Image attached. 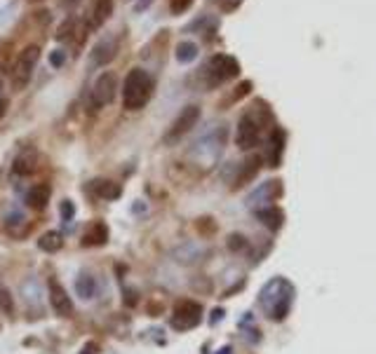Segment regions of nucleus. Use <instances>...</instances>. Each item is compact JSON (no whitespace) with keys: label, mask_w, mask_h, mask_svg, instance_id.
Masks as SVG:
<instances>
[{"label":"nucleus","mask_w":376,"mask_h":354,"mask_svg":"<svg viewBox=\"0 0 376 354\" xmlns=\"http://www.w3.org/2000/svg\"><path fill=\"white\" fill-rule=\"evenodd\" d=\"M294 296H296V289L290 279L273 277L268 284H263L261 293H259V305H261L268 319L285 322V319L290 317L292 307H294Z\"/></svg>","instance_id":"f257e3e1"},{"label":"nucleus","mask_w":376,"mask_h":354,"mask_svg":"<svg viewBox=\"0 0 376 354\" xmlns=\"http://www.w3.org/2000/svg\"><path fill=\"white\" fill-rule=\"evenodd\" d=\"M153 90H156L153 75L143 68H132L123 82V106L127 110H141L151 101Z\"/></svg>","instance_id":"f03ea898"},{"label":"nucleus","mask_w":376,"mask_h":354,"mask_svg":"<svg viewBox=\"0 0 376 354\" xmlns=\"http://www.w3.org/2000/svg\"><path fill=\"white\" fill-rule=\"evenodd\" d=\"M202 75V85L207 90H217V87L226 85V82L235 80L240 75V62L233 54H214L207 59V64L200 71Z\"/></svg>","instance_id":"7ed1b4c3"},{"label":"nucleus","mask_w":376,"mask_h":354,"mask_svg":"<svg viewBox=\"0 0 376 354\" xmlns=\"http://www.w3.org/2000/svg\"><path fill=\"white\" fill-rule=\"evenodd\" d=\"M261 127H263V123L259 120L257 106L245 110L242 118L237 120V129H235L237 148H242V151H252V148L261 141Z\"/></svg>","instance_id":"20e7f679"},{"label":"nucleus","mask_w":376,"mask_h":354,"mask_svg":"<svg viewBox=\"0 0 376 354\" xmlns=\"http://www.w3.org/2000/svg\"><path fill=\"white\" fill-rule=\"evenodd\" d=\"M224 143H226V129L224 127H219V129L209 131V134H204L200 141L193 146L191 155L196 157L198 164H202V167H209V164L217 162V157L224 151Z\"/></svg>","instance_id":"39448f33"},{"label":"nucleus","mask_w":376,"mask_h":354,"mask_svg":"<svg viewBox=\"0 0 376 354\" xmlns=\"http://www.w3.org/2000/svg\"><path fill=\"white\" fill-rule=\"evenodd\" d=\"M38 59H40V47H38V45H29V47L24 49V52L19 54V57H16L14 68H12V87H14L16 92L24 90V87L31 82Z\"/></svg>","instance_id":"423d86ee"},{"label":"nucleus","mask_w":376,"mask_h":354,"mask_svg":"<svg viewBox=\"0 0 376 354\" xmlns=\"http://www.w3.org/2000/svg\"><path fill=\"white\" fill-rule=\"evenodd\" d=\"M200 322H202V305L196 301H179L174 305L172 319H169L174 331H191Z\"/></svg>","instance_id":"0eeeda50"},{"label":"nucleus","mask_w":376,"mask_h":354,"mask_svg":"<svg viewBox=\"0 0 376 354\" xmlns=\"http://www.w3.org/2000/svg\"><path fill=\"white\" fill-rule=\"evenodd\" d=\"M115 92H118V77H115V73H110V71L99 73V77L92 85V92H90V106L94 110L108 106V103L115 99Z\"/></svg>","instance_id":"6e6552de"},{"label":"nucleus","mask_w":376,"mask_h":354,"mask_svg":"<svg viewBox=\"0 0 376 354\" xmlns=\"http://www.w3.org/2000/svg\"><path fill=\"white\" fill-rule=\"evenodd\" d=\"M198 120H200V108H198V106H186L179 115H176L174 123L169 125L167 134H165V143H174V141H179L181 136H186L188 131H191L193 127L198 125Z\"/></svg>","instance_id":"1a4fd4ad"},{"label":"nucleus","mask_w":376,"mask_h":354,"mask_svg":"<svg viewBox=\"0 0 376 354\" xmlns=\"http://www.w3.org/2000/svg\"><path fill=\"white\" fill-rule=\"evenodd\" d=\"M118 38L113 36V33H108V36L99 38V42L94 45L92 49V64L94 66H106L115 59V54H118Z\"/></svg>","instance_id":"9d476101"},{"label":"nucleus","mask_w":376,"mask_h":354,"mask_svg":"<svg viewBox=\"0 0 376 354\" xmlns=\"http://www.w3.org/2000/svg\"><path fill=\"white\" fill-rule=\"evenodd\" d=\"M47 291H49V303H52V309L59 314V317H71L73 314V303H71L69 293L57 279L47 281Z\"/></svg>","instance_id":"9b49d317"},{"label":"nucleus","mask_w":376,"mask_h":354,"mask_svg":"<svg viewBox=\"0 0 376 354\" xmlns=\"http://www.w3.org/2000/svg\"><path fill=\"white\" fill-rule=\"evenodd\" d=\"M282 192V184L280 181H266L263 186H259L257 190L247 197V204L252 209H261V207H268V204L275 202V197H280Z\"/></svg>","instance_id":"f8f14e48"},{"label":"nucleus","mask_w":376,"mask_h":354,"mask_svg":"<svg viewBox=\"0 0 376 354\" xmlns=\"http://www.w3.org/2000/svg\"><path fill=\"white\" fill-rule=\"evenodd\" d=\"M285 141H287V134L282 127H275L268 136V151H266V162L270 169H275L278 164L282 162V153H285Z\"/></svg>","instance_id":"ddd939ff"},{"label":"nucleus","mask_w":376,"mask_h":354,"mask_svg":"<svg viewBox=\"0 0 376 354\" xmlns=\"http://www.w3.org/2000/svg\"><path fill=\"white\" fill-rule=\"evenodd\" d=\"M113 14V0H94L90 10V21H87V29L97 31L102 29L108 21V16Z\"/></svg>","instance_id":"4468645a"},{"label":"nucleus","mask_w":376,"mask_h":354,"mask_svg":"<svg viewBox=\"0 0 376 354\" xmlns=\"http://www.w3.org/2000/svg\"><path fill=\"white\" fill-rule=\"evenodd\" d=\"M108 242V228L104 220H94L82 232V244L85 246H104Z\"/></svg>","instance_id":"2eb2a0df"},{"label":"nucleus","mask_w":376,"mask_h":354,"mask_svg":"<svg viewBox=\"0 0 376 354\" xmlns=\"http://www.w3.org/2000/svg\"><path fill=\"white\" fill-rule=\"evenodd\" d=\"M254 216H257V218L270 230H280L282 223H285V214H282L275 204H268V207H261V209H254Z\"/></svg>","instance_id":"dca6fc26"},{"label":"nucleus","mask_w":376,"mask_h":354,"mask_svg":"<svg viewBox=\"0 0 376 354\" xmlns=\"http://www.w3.org/2000/svg\"><path fill=\"white\" fill-rule=\"evenodd\" d=\"M38 167V151L36 148H24L19 157L14 160V174L16 176H29Z\"/></svg>","instance_id":"f3484780"},{"label":"nucleus","mask_w":376,"mask_h":354,"mask_svg":"<svg viewBox=\"0 0 376 354\" xmlns=\"http://www.w3.org/2000/svg\"><path fill=\"white\" fill-rule=\"evenodd\" d=\"M240 171H237L235 181H233V188H242L245 184H250V181L254 179V176L259 174V169H261V157H250L242 162V167H237Z\"/></svg>","instance_id":"a211bd4d"},{"label":"nucleus","mask_w":376,"mask_h":354,"mask_svg":"<svg viewBox=\"0 0 376 354\" xmlns=\"http://www.w3.org/2000/svg\"><path fill=\"white\" fill-rule=\"evenodd\" d=\"M49 195H52V190H49V186H45V184L33 186L31 190L26 192V204L36 209V212H43V209L47 207V202H49Z\"/></svg>","instance_id":"6ab92c4d"},{"label":"nucleus","mask_w":376,"mask_h":354,"mask_svg":"<svg viewBox=\"0 0 376 354\" xmlns=\"http://www.w3.org/2000/svg\"><path fill=\"white\" fill-rule=\"evenodd\" d=\"M21 296L26 298V305H29L33 312L40 309L43 301H40V284H38V279H26L24 284H21Z\"/></svg>","instance_id":"aec40b11"},{"label":"nucleus","mask_w":376,"mask_h":354,"mask_svg":"<svg viewBox=\"0 0 376 354\" xmlns=\"http://www.w3.org/2000/svg\"><path fill=\"white\" fill-rule=\"evenodd\" d=\"M92 190L97 192L102 200H118L120 195H123V190H120L118 184H113V181H106V179H99L92 184Z\"/></svg>","instance_id":"412c9836"},{"label":"nucleus","mask_w":376,"mask_h":354,"mask_svg":"<svg viewBox=\"0 0 376 354\" xmlns=\"http://www.w3.org/2000/svg\"><path fill=\"white\" fill-rule=\"evenodd\" d=\"M174 54H176V62H179V64H193L198 59V54H200V49H198L196 42L184 40V42H179V45H176Z\"/></svg>","instance_id":"4be33fe9"},{"label":"nucleus","mask_w":376,"mask_h":354,"mask_svg":"<svg viewBox=\"0 0 376 354\" xmlns=\"http://www.w3.org/2000/svg\"><path fill=\"white\" fill-rule=\"evenodd\" d=\"M75 291H78V296L82 298V301H92L94 293H97V281H94L92 275L82 273L78 281H75Z\"/></svg>","instance_id":"5701e85b"},{"label":"nucleus","mask_w":376,"mask_h":354,"mask_svg":"<svg viewBox=\"0 0 376 354\" xmlns=\"http://www.w3.org/2000/svg\"><path fill=\"white\" fill-rule=\"evenodd\" d=\"M38 246H40L45 253H57L59 249L64 246V237L59 235V232L49 230V232H45V235L40 237V240H38Z\"/></svg>","instance_id":"b1692460"},{"label":"nucleus","mask_w":376,"mask_h":354,"mask_svg":"<svg viewBox=\"0 0 376 354\" xmlns=\"http://www.w3.org/2000/svg\"><path fill=\"white\" fill-rule=\"evenodd\" d=\"M0 309H3V312H8V314H12V312H14L12 293H10V289L3 284V281H0Z\"/></svg>","instance_id":"393cba45"},{"label":"nucleus","mask_w":376,"mask_h":354,"mask_svg":"<svg viewBox=\"0 0 376 354\" xmlns=\"http://www.w3.org/2000/svg\"><path fill=\"white\" fill-rule=\"evenodd\" d=\"M191 5H193V0H169V12L172 14H184L191 10Z\"/></svg>","instance_id":"a878e982"},{"label":"nucleus","mask_w":376,"mask_h":354,"mask_svg":"<svg viewBox=\"0 0 376 354\" xmlns=\"http://www.w3.org/2000/svg\"><path fill=\"white\" fill-rule=\"evenodd\" d=\"M64 64H66V52L64 49H54V52L49 54V66H52V68H62Z\"/></svg>","instance_id":"bb28decb"},{"label":"nucleus","mask_w":376,"mask_h":354,"mask_svg":"<svg viewBox=\"0 0 376 354\" xmlns=\"http://www.w3.org/2000/svg\"><path fill=\"white\" fill-rule=\"evenodd\" d=\"M73 212H75V209H73V202H71V200H64L62 207H59V216H62V220L73 218Z\"/></svg>","instance_id":"cd10ccee"},{"label":"nucleus","mask_w":376,"mask_h":354,"mask_svg":"<svg viewBox=\"0 0 376 354\" xmlns=\"http://www.w3.org/2000/svg\"><path fill=\"white\" fill-rule=\"evenodd\" d=\"M250 90H252V82H250V80H245V82H242V85L235 90V94H233V99H231V101H237V99H242Z\"/></svg>","instance_id":"c85d7f7f"},{"label":"nucleus","mask_w":376,"mask_h":354,"mask_svg":"<svg viewBox=\"0 0 376 354\" xmlns=\"http://www.w3.org/2000/svg\"><path fill=\"white\" fill-rule=\"evenodd\" d=\"M217 5H221V10H226V12H231V10H235L237 5L242 3V0H214Z\"/></svg>","instance_id":"c756f323"},{"label":"nucleus","mask_w":376,"mask_h":354,"mask_svg":"<svg viewBox=\"0 0 376 354\" xmlns=\"http://www.w3.org/2000/svg\"><path fill=\"white\" fill-rule=\"evenodd\" d=\"M231 249H242V246H245V237H240V235H233V237H231Z\"/></svg>","instance_id":"7c9ffc66"},{"label":"nucleus","mask_w":376,"mask_h":354,"mask_svg":"<svg viewBox=\"0 0 376 354\" xmlns=\"http://www.w3.org/2000/svg\"><path fill=\"white\" fill-rule=\"evenodd\" d=\"M80 5V0H62V8L64 10H75Z\"/></svg>","instance_id":"2f4dec72"},{"label":"nucleus","mask_w":376,"mask_h":354,"mask_svg":"<svg viewBox=\"0 0 376 354\" xmlns=\"http://www.w3.org/2000/svg\"><path fill=\"white\" fill-rule=\"evenodd\" d=\"M5 110H8V101H5V99L0 97V118L5 115Z\"/></svg>","instance_id":"473e14b6"},{"label":"nucleus","mask_w":376,"mask_h":354,"mask_svg":"<svg viewBox=\"0 0 376 354\" xmlns=\"http://www.w3.org/2000/svg\"><path fill=\"white\" fill-rule=\"evenodd\" d=\"M217 354H233V347H231V345H226V347H221V350H219Z\"/></svg>","instance_id":"72a5a7b5"},{"label":"nucleus","mask_w":376,"mask_h":354,"mask_svg":"<svg viewBox=\"0 0 376 354\" xmlns=\"http://www.w3.org/2000/svg\"><path fill=\"white\" fill-rule=\"evenodd\" d=\"M151 3H153V0H141V3L137 5V10H143V8H148V5H151Z\"/></svg>","instance_id":"f704fd0d"},{"label":"nucleus","mask_w":376,"mask_h":354,"mask_svg":"<svg viewBox=\"0 0 376 354\" xmlns=\"http://www.w3.org/2000/svg\"><path fill=\"white\" fill-rule=\"evenodd\" d=\"M92 350H94V347H92V345H87V347H85V350H82L80 354H90Z\"/></svg>","instance_id":"c9c22d12"},{"label":"nucleus","mask_w":376,"mask_h":354,"mask_svg":"<svg viewBox=\"0 0 376 354\" xmlns=\"http://www.w3.org/2000/svg\"><path fill=\"white\" fill-rule=\"evenodd\" d=\"M33 3H36V0H33Z\"/></svg>","instance_id":"e433bc0d"}]
</instances>
